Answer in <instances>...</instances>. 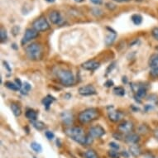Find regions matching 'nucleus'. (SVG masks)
Masks as SVG:
<instances>
[{
    "instance_id": "obj_18",
    "label": "nucleus",
    "mask_w": 158,
    "mask_h": 158,
    "mask_svg": "<svg viewBox=\"0 0 158 158\" xmlns=\"http://www.w3.org/2000/svg\"><path fill=\"white\" fill-rule=\"evenodd\" d=\"M25 116L26 117V119H28L31 121H36V118H37V113L33 109H27L25 113Z\"/></svg>"
},
{
    "instance_id": "obj_32",
    "label": "nucleus",
    "mask_w": 158,
    "mask_h": 158,
    "mask_svg": "<svg viewBox=\"0 0 158 158\" xmlns=\"http://www.w3.org/2000/svg\"><path fill=\"white\" fill-rule=\"evenodd\" d=\"M19 31H20V26H14L13 28L11 29L12 34H13L14 36H17V35L19 34Z\"/></svg>"
},
{
    "instance_id": "obj_49",
    "label": "nucleus",
    "mask_w": 158,
    "mask_h": 158,
    "mask_svg": "<svg viewBox=\"0 0 158 158\" xmlns=\"http://www.w3.org/2000/svg\"><path fill=\"white\" fill-rule=\"evenodd\" d=\"M33 158H36V156H33Z\"/></svg>"
},
{
    "instance_id": "obj_19",
    "label": "nucleus",
    "mask_w": 158,
    "mask_h": 158,
    "mask_svg": "<svg viewBox=\"0 0 158 158\" xmlns=\"http://www.w3.org/2000/svg\"><path fill=\"white\" fill-rule=\"evenodd\" d=\"M11 109H12V112L16 117H19L22 113V109L16 103H13L11 104Z\"/></svg>"
},
{
    "instance_id": "obj_43",
    "label": "nucleus",
    "mask_w": 158,
    "mask_h": 158,
    "mask_svg": "<svg viewBox=\"0 0 158 158\" xmlns=\"http://www.w3.org/2000/svg\"><path fill=\"white\" fill-rule=\"evenodd\" d=\"M143 158H155V156L152 155V153H149V152H147V153H145V154H144V156H143Z\"/></svg>"
},
{
    "instance_id": "obj_28",
    "label": "nucleus",
    "mask_w": 158,
    "mask_h": 158,
    "mask_svg": "<svg viewBox=\"0 0 158 158\" xmlns=\"http://www.w3.org/2000/svg\"><path fill=\"white\" fill-rule=\"evenodd\" d=\"M32 89V86L30 85L28 82H24L23 84V87H22V93H23V94H27V92H29L30 90Z\"/></svg>"
},
{
    "instance_id": "obj_48",
    "label": "nucleus",
    "mask_w": 158,
    "mask_h": 158,
    "mask_svg": "<svg viewBox=\"0 0 158 158\" xmlns=\"http://www.w3.org/2000/svg\"><path fill=\"white\" fill-rule=\"evenodd\" d=\"M76 2H77V3H82V2H84L85 0H75Z\"/></svg>"
},
{
    "instance_id": "obj_2",
    "label": "nucleus",
    "mask_w": 158,
    "mask_h": 158,
    "mask_svg": "<svg viewBox=\"0 0 158 158\" xmlns=\"http://www.w3.org/2000/svg\"><path fill=\"white\" fill-rule=\"evenodd\" d=\"M25 51L27 57L32 60H38L42 57V46L39 43L33 42L26 46Z\"/></svg>"
},
{
    "instance_id": "obj_21",
    "label": "nucleus",
    "mask_w": 158,
    "mask_h": 158,
    "mask_svg": "<svg viewBox=\"0 0 158 158\" xmlns=\"http://www.w3.org/2000/svg\"><path fill=\"white\" fill-rule=\"evenodd\" d=\"M131 19H132V22L133 23V24L136 25V26H139L142 23V17L140 14H138V13L133 14L132 17H131Z\"/></svg>"
},
{
    "instance_id": "obj_15",
    "label": "nucleus",
    "mask_w": 158,
    "mask_h": 158,
    "mask_svg": "<svg viewBox=\"0 0 158 158\" xmlns=\"http://www.w3.org/2000/svg\"><path fill=\"white\" fill-rule=\"evenodd\" d=\"M109 115V119L112 121V122H119L122 118V113L119 111H116V110H110L108 113Z\"/></svg>"
},
{
    "instance_id": "obj_1",
    "label": "nucleus",
    "mask_w": 158,
    "mask_h": 158,
    "mask_svg": "<svg viewBox=\"0 0 158 158\" xmlns=\"http://www.w3.org/2000/svg\"><path fill=\"white\" fill-rule=\"evenodd\" d=\"M65 133L69 138L80 145L86 146L87 136L85 135L84 131L79 127H70L65 129Z\"/></svg>"
},
{
    "instance_id": "obj_13",
    "label": "nucleus",
    "mask_w": 158,
    "mask_h": 158,
    "mask_svg": "<svg viewBox=\"0 0 158 158\" xmlns=\"http://www.w3.org/2000/svg\"><path fill=\"white\" fill-rule=\"evenodd\" d=\"M124 139H125V142L127 143H129L130 145H132V144H138V142L140 140V137L137 133H132V132H131V133L127 134L125 138H124Z\"/></svg>"
},
{
    "instance_id": "obj_39",
    "label": "nucleus",
    "mask_w": 158,
    "mask_h": 158,
    "mask_svg": "<svg viewBox=\"0 0 158 158\" xmlns=\"http://www.w3.org/2000/svg\"><path fill=\"white\" fill-rule=\"evenodd\" d=\"M104 85H105L106 87H108V88H109V87H112V86L113 85V81L111 80V79H109V80H107V81H106L105 84H104Z\"/></svg>"
},
{
    "instance_id": "obj_14",
    "label": "nucleus",
    "mask_w": 158,
    "mask_h": 158,
    "mask_svg": "<svg viewBox=\"0 0 158 158\" xmlns=\"http://www.w3.org/2000/svg\"><path fill=\"white\" fill-rule=\"evenodd\" d=\"M99 66L100 64L95 60H88L82 64V67L86 70H95L99 68Z\"/></svg>"
},
{
    "instance_id": "obj_12",
    "label": "nucleus",
    "mask_w": 158,
    "mask_h": 158,
    "mask_svg": "<svg viewBox=\"0 0 158 158\" xmlns=\"http://www.w3.org/2000/svg\"><path fill=\"white\" fill-rule=\"evenodd\" d=\"M107 29L109 30V32L108 33V35L106 36L105 44L107 46H110V45H112L113 43L114 42L116 37H117V33H116L115 31H113L112 28H110L109 26L107 27Z\"/></svg>"
},
{
    "instance_id": "obj_11",
    "label": "nucleus",
    "mask_w": 158,
    "mask_h": 158,
    "mask_svg": "<svg viewBox=\"0 0 158 158\" xmlns=\"http://www.w3.org/2000/svg\"><path fill=\"white\" fill-rule=\"evenodd\" d=\"M49 20L51 21V23L52 24H56V25H59L60 23H62V17L60 15V13L58 12V11H51V13H49Z\"/></svg>"
},
{
    "instance_id": "obj_40",
    "label": "nucleus",
    "mask_w": 158,
    "mask_h": 158,
    "mask_svg": "<svg viewBox=\"0 0 158 158\" xmlns=\"http://www.w3.org/2000/svg\"><path fill=\"white\" fill-rule=\"evenodd\" d=\"M15 83H16V85L19 87L20 89H22V87H23V83L21 81V79H18V78H16V79H15Z\"/></svg>"
},
{
    "instance_id": "obj_38",
    "label": "nucleus",
    "mask_w": 158,
    "mask_h": 158,
    "mask_svg": "<svg viewBox=\"0 0 158 158\" xmlns=\"http://www.w3.org/2000/svg\"><path fill=\"white\" fill-rule=\"evenodd\" d=\"M113 138L115 139H117V140H122V135L120 133V132H116V133H114L113 134Z\"/></svg>"
},
{
    "instance_id": "obj_34",
    "label": "nucleus",
    "mask_w": 158,
    "mask_h": 158,
    "mask_svg": "<svg viewBox=\"0 0 158 158\" xmlns=\"http://www.w3.org/2000/svg\"><path fill=\"white\" fill-rule=\"evenodd\" d=\"M152 35L156 41H158V27H155L152 29Z\"/></svg>"
},
{
    "instance_id": "obj_16",
    "label": "nucleus",
    "mask_w": 158,
    "mask_h": 158,
    "mask_svg": "<svg viewBox=\"0 0 158 158\" xmlns=\"http://www.w3.org/2000/svg\"><path fill=\"white\" fill-rule=\"evenodd\" d=\"M61 119L66 125L70 126L73 123V115L71 113L63 112L61 113Z\"/></svg>"
},
{
    "instance_id": "obj_6",
    "label": "nucleus",
    "mask_w": 158,
    "mask_h": 158,
    "mask_svg": "<svg viewBox=\"0 0 158 158\" xmlns=\"http://www.w3.org/2000/svg\"><path fill=\"white\" fill-rule=\"evenodd\" d=\"M39 35V33L36 32V30L33 29V28H27L25 31L24 33V36H23V39H22V44L25 45L27 42H31L32 40L35 39Z\"/></svg>"
},
{
    "instance_id": "obj_36",
    "label": "nucleus",
    "mask_w": 158,
    "mask_h": 158,
    "mask_svg": "<svg viewBox=\"0 0 158 158\" xmlns=\"http://www.w3.org/2000/svg\"><path fill=\"white\" fill-rule=\"evenodd\" d=\"M106 8H107L108 9L113 11V10H114L116 8V5L115 4H113V3H106Z\"/></svg>"
},
{
    "instance_id": "obj_44",
    "label": "nucleus",
    "mask_w": 158,
    "mask_h": 158,
    "mask_svg": "<svg viewBox=\"0 0 158 158\" xmlns=\"http://www.w3.org/2000/svg\"><path fill=\"white\" fill-rule=\"evenodd\" d=\"M121 154H122V156H124L125 158H129L130 153H129V152H127V151H122Z\"/></svg>"
},
{
    "instance_id": "obj_35",
    "label": "nucleus",
    "mask_w": 158,
    "mask_h": 158,
    "mask_svg": "<svg viewBox=\"0 0 158 158\" xmlns=\"http://www.w3.org/2000/svg\"><path fill=\"white\" fill-rule=\"evenodd\" d=\"M109 147L113 148V150H119V145L118 143H116V142H109Z\"/></svg>"
},
{
    "instance_id": "obj_3",
    "label": "nucleus",
    "mask_w": 158,
    "mask_h": 158,
    "mask_svg": "<svg viewBox=\"0 0 158 158\" xmlns=\"http://www.w3.org/2000/svg\"><path fill=\"white\" fill-rule=\"evenodd\" d=\"M58 79L65 86H72L75 84V77L71 71L67 70H58L56 71Z\"/></svg>"
},
{
    "instance_id": "obj_42",
    "label": "nucleus",
    "mask_w": 158,
    "mask_h": 158,
    "mask_svg": "<svg viewBox=\"0 0 158 158\" xmlns=\"http://www.w3.org/2000/svg\"><path fill=\"white\" fill-rule=\"evenodd\" d=\"M3 65H4V67H5V68H6V69L8 70L9 72H11V70H12V69H11V67H10V66H9V65L8 64V62H7V61H3Z\"/></svg>"
},
{
    "instance_id": "obj_25",
    "label": "nucleus",
    "mask_w": 158,
    "mask_h": 158,
    "mask_svg": "<svg viewBox=\"0 0 158 158\" xmlns=\"http://www.w3.org/2000/svg\"><path fill=\"white\" fill-rule=\"evenodd\" d=\"M8 39V33L5 28H3V26L0 29V41L1 42H5Z\"/></svg>"
},
{
    "instance_id": "obj_45",
    "label": "nucleus",
    "mask_w": 158,
    "mask_h": 158,
    "mask_svg": "<svg viewBox=\"0 0 158 158\" xmlns=\"http://www.w3.org/2000/svg\"><path fill=\"white\" fill-rule=\"evenodd\" d=\"M153 136H154V138L158 141V129H156L155 131L153 132Z\"/></svg>"
},
{
    "instance_id": "obj_20",
    "label": "nucleus",
    "mask_w": 158,
    "mask_h": 158,
    "mask_svg": "<svg viewBox=\"0 0 158 158\" xmlns=\"http://www.w3.org/2000/svg\"><path fill=\"white\" fill-rule=\"evenodd\" d=\"M137 95L136 97L138 98V99H142L147 95V89H146L144 86H138V90H137Z\"/></svg>"
},
{
    "instance_id": "obj_8",
    "label": "nucleus",
    "mask_w": 158,
    "mask_h": 158,
    "mask_svg": "<svg viewBox=\"0 0 158 158\" xmlns=\"http://www.w3.org/2000/svg\"><path fill=\"white\" fill-rule=\"evenodd\" d=\"M89 134L94 138H99L105 134V130L100 125L94 126L89 129Z\"/></svg>"
},
{
    "instance_id": "obj_37",
    "label": "nucleus",
    "mask_w": 158,
    "mask_h": 158,
    "mask_svg": "<svg viewBox=\"0 0 158 158\" xmlns=\"http://www.w3.org/2000/svg\"><path fill=\"white\" fill-rule=\"evenodd\" d=\"M115 65H116V63L113 62V63H112V64H111V65H110L109 67H108V69H107V70H106V72H107V75L111 72V70H112L113 69L114 67H115Z\"/></svg>"
},
{
    "instance_id": "obj_33",
    "label": "nucleus",
    "mask_w": 158,
    "mask_h": 158,
    "mask_svg": "<svg viewBox=\"0 0 158 158\" xmlns=\"http://www.w3.org/2000/svg\"><path fill=\"white\" fill-rule=\"evenodd\" d=\"M45 135H46V138L49 139V140H52L55 138V134L52 132H51V131H46L45 132Z\"/></svg>"
},
{
    "instance_id": "obj_29",
    "label": "nucleus",
    "mask_w": 158,
    "mask_h": 158,
    "mask_svg": "<svg viewBox=\"0 0 158 158\" xmlns=\"http://www.w3.org/2000/svg\"><path fill=\"white\" fill-rule=\"evenodd\" d=\"M31 147H32V149L34 152H42V146L40 145L39 143H37V142H32L31 143Z\"/></svg>"
},
{
    "instance_id": "obj_9",
    "label": "nucleus",
    "mask_w": 158,
    "mask_h": 158,
    "mask_svg": "<svg viewBox=\"0 0 158 158\" xmlns=\"http://www.w3.org/2000/svg\"><path fill=\"white\" fill-rule=\"evenodd\" d=\"M78 92H79L80 95L83 96H90L97 94L95 88L93 85H88L80 87L79 90H78Z\"/></svg>"
},
{
    "instance_id": "obj_47",
    "label": "nucleus",
    "mask_w": 158,
    "mask_h": 158,
    "mask_svg": "<svg viewBox=\"0 0 158 158\" xmlns=\"http://www.w3.org/2000/svg\"><path fill=\"white\" fill-rule=\"evenodd\" d=\"M45 1H46L47 3H55V1H56V0H45Z\"/></svg>"
},
{
    "instance_id": "obj_26",
    "label": "nucleus",
    "mask_w": 158,
    "mask_h": 158,
    "mask_svg": "<svg viewBox=\"0 0 158 158\" xmlns=\"http://www.w3.org/2000/svg\"><path fill=\"white\" fill-rule=\"evenodd\" d=\"M85 158H99V156L96 153L95 151H94L92 149H89L88 151H86L85 153Z\"/></svg>"
},
{
    "instance_id": "obj_46",
    "label": "nucleus",
    "mask_w": 158,
    "mask_h": 158,
    "mask_svg": "<svg viewBox=\"0 0 158 158\" xmlns=\"http://www.w3.org/2000/svg\"><path fill=\"white\" fill-rule=\"evenodd\" d=\"M116 2H118V3H123V2H129L130 0H114Z\"/></svg>"
},
{
    "instance_id": "obj_4",
    "label": "nucleus",
    "mask_w": 158,
    "mask_h": 158,
    "mask_svg": "<svg viewBox=\"0 0 158 158\" xmlns=\"http://www.w3.org/2000/svg\"><path fill=\"white\" fill-rule=\"evenodd\" d=\"M98 117H99V111L96 109L91 108V109H87L79 113L78 118L80 122L87 123V122H92L94 120H95Z\"/></svg>"
},
{
    "instance_id": "obj_7",
    "label": "nucleus",
    "mask_w": 158,
    "mask_h": 158,
    "mask_svg": "<svg viewBox=\"0 0 158 158\" xmlns=\"http://www.w3.org/2000/svg\"><path fill=\"white\" fill-rule=\"evenodd\" d=\"M149 66L151 67V76L153 77H158V54L153 55L150 58Z\"/></svg>"
},
{
    "instance_id": "obj_17",
    "label": "nucleus",
    "mask_w": 158,
    "mask_h": 158,
    "mask_svg": "<svg viewBox=\"0 0 158 158\" xmlns=\"http://www.w3.org/2000/svg\"><path fill=\"white\" fill-rule=\"evenodd\" d=\"M129 153L134 157H138L142 153V150L138 144H132L129 147Z\"/></svg>"
},
{
    "instance_id": "obj_23",
    "label": "nucleus",
    "mask_w": 158,
    "mask_h": 158,
    "mask_svg": "<svg viewBox=\"0 0 158 158\" xmlns=\"http://www.w3.org/2000/svg\"><path fill=\"white\" fill-rule=\"evenodd\" d=\"M4 85L6 86L8 89L13 90V91H18V90L21 89L17 85L16 83H13L11 82V81H6V82L4 83Z\"/></svg>"
},
{
    "instance_id": "obj_24",
    "label": "nucleus",
    "mask_w": 158,
    "mask_h": 158,
    "mask_svg": "<svg viewBox=\"0 0 158 158\" xmlns=\"http://www.w3.org/2000/svg\"><path fill=\"white\" fill-rule=\"evenodd\" d=\"M32 123H33V126L38 131H42L43 129H45V123L42 121H32Z\"/></svg>"
},
{
    "instance_id": "obj_5",
    "label": "nucleus",
    "mask_w": 158,
    "mask_h": 158,
    "mask_svg": "<svg viewBox=\"0 0 158 158\" xmlns=\"http://www.w3.org/2000/svg\"><path fill=\"white\" fill-rule=\"evenodd\" d=\"M50 27H51V26H50L48 21L44 17H40L33 23V28L38 33L46 32L48 29H50Z\"/></svg>"
},
{
    "instance_id": "obj_22",
    "label": "nucleus",
    "mask_w": 158,
    "mask_h": 158,
    "mask_svg": "<svg viewBox=\"0 0 158 158\" xmlns=\"http://www.w3.org/2000/svg\"><path fill=\"white\" fill-rule=\"evenodd\" d=\"M55 100V99L53 98L52 96L51 95H47L46 97H45L44 99H42V104L43 105L46 107V109H49L50 105L52 104V102Z\"/></svg>"
},
{
    "instance_id": "obj_30",
    "label": "nucleus",
    "mask_w": 158,
    "mask_h": 158,
    "mask_svg": "<svg viewBox=\"0 0 158 158\" xmlns=\"http://www.w3.org/2000/svg\"><path fill=\"white\" fill-rule=\"evenodd\" d=\"M109 156L110 158H119L120 155L116 150H110L109 152Z\"/></svg>"
},
{
    "instance_id": "obj_31",
    "label": "nucleus",
    "mask_w": 158,
    "mask_h": 158,
    "mask_svg": "<svg viewBox=\"0 0 158 158\" xmlns=\"http://www.w3.org/2000/svg\"><path fill=\"white\" fill-rule=\"evenodd\" d=\"M138 131L142 134H146V133H147V132H148V128L147 127V125H141L139 127Z\"/></svg>"
},
{
    "instance_id": "obj_27",
    "label": "nucleus",
    "mask_w": 158,
    "mask_h": 158,
    "mask_svg": "<svg viewBox=\"0 0 158 158\" xmlns=\"http://www.w3.org/2000/svg\"><path fill=\"white\" fill-rule=\"evenodd\" d=\"M113 93L115 94L116 95L123 96L125 94V89H123L122 87L118 86V87H115V88L113 89Z\"/></svg>"
},
{
    "instance_id": "obj_41",
    "label": "nucleus",
    "mask_w": 158,
    "mask_h": 158,
    "mask_svg": "<svg viewBox=\"0 0 158 158\" xmlns=\"http://www.w3.org/2000/svg\"><path fill=\"white\" fill-rule=\"evenodd\" d=\"M89 1L95 5H101L103 3V0H89Z\"/></svg>"
},
{
    "instance_id": "obj_10",
    "label": "nucleus",
    "mask_w": 158,
    "mask_h": 158,
    "mask_svg": "<svg viewBox=\"0 0 158 158\" xmlns=\"http://www.w3.org/2000/svg\"><path fill=\"white\" fill-rule=\"evenodd\" d=\"M119 131L122 133H126L129 134L132 132V130L134 129V125L132 122L130 121H124L122 123H120L119 125Z\"/></svg>"
}]
</instances>
